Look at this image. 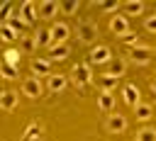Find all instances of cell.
<instances>
[{"label":"cell","mask_w":156,"mask_h":141,"mask_svg":"<svg viewBox=\"0 0 156 141\" xmlns=\"http://www.w3.org/2000/svg\"><path fill=\"white\" fill-rule=\"evenodd\" d=\"M49 32H51V46H56V44H66L68 34H71V27L66 22H56V24H51Z\"/></svg>","instance_id":"obj_5"},{"label":"cell","mask_w":156,"mask_h":141,"mask_svg":"<svg viewBox=\"0 0 156 141\" xmlns=\"http://www.w3.org/2000/svg\"><path fill=\"white\" fill-rule=\"evenodd\" d=\"M32 75L39 78V75H51V61L49 58H34L32 61Z\"/></svg>","instance_id":"obj_11"},{"label":"cell","mask_w":156,"mask_h":141,"mask_svg":"<svg viewBox=\"0 0 156 141\" xmlns=\"http://www.w3.org/2000/svg\"><path fill=\"white\" fill-rule=\"evenodd\" d=\"M66 85H68V75H49V83H46V88H49V92H54V95H58V92H63L66 90Z\"/></svg>","instance_id":"obj_12"},{"label":"cell","mask_w":156,"mask_h":141,"mask_svg":"<svg viewBox=\"0 0 156 141\" xmlns=\"http://www.w3.org/2000/svg\"><path fill=\"white\" fill-rule=\"evenodd\" d=\"M78 7H80V2H76V0H71V2H61V10H63L66 15H76Z\"/></svg>","instance_id":"obj_29"},{"label":"cell","mask_w":156,"mask_h":141,"mask_svg":"<svg viewBox=\"0 0 156 141\" xmlns=\"http://www.w3.org/2000/svg\"><path fill=\"white\" fill-rule=\"evenodd\" d=\"M34 46H37V44H34V39H32V36H24V49H27V51H32Z\"/></svg>","instance_id":"obj_33"},{"label":"cell","mask_w":156,"mask_h":141,"mask_svg":"<svg viewBox=\"0 0 156 141\" xmlns=\"http://www.w3.org/2000/svg\"><path fill=\"white\" fill-rule=\"evenodd\" d=\"M117 7H119L117 2H102V10L105 12H117Z\"/></svg>","instance_id":"obj_32"},{"label":"cell","mask_w":156,"mask_h":141,"mask_svg":"<svg viewBox=\"0 0 156 141\" xmlns=\"http://www.w3.org/2000/svg\"><path fill=\"white\" fill-rule=\"evenodd\" d=\"M136 141H156V129L151 126H144L136 131Z\"/></svg>","instance_id":"obj_24"},{"label":"cell","mask_w":156,"mask_h":141,"mask_svg":"<svg viewBox=\"0 0 156 141\" xmlns=\"http://www.w3.org/2000/svg\"><path fill=\"white\" fill-rule=\"evenodd\" d=\"M0 39H2V41H12V39H20V34H17L10 24H0Z\"/></svg>","instance_id":"obj_23"},{"label":"cell","mask_w":156,"mask_h":141,"mask_svg":"<svg viewBox=\"0 0 156 141\" xmlns=\"http://www.w3.org/2000/svg\"><path fill=\"white\" fill-rule=\"evenodd\" d=\"M12 12H15V5H12V2H2V5H0V19H2V24L12 17Z\"/></svg>","instance_id":"obj_27"},{"label":"cell","mask_w":156,"mask_h":141,"mask_svg":"<svg viewBox=\"0 0 156 141\" xmlns=\"http://www.w3.org/2000/svg\"><path fill=\"white\" fill-rule=\"evenodd\" d=\"M2 63L17 68V63H20V51H17V49H7V51L2 53Z\"/></svg>","instance_id":"obj_22"},{"label":"cell","mask_w":156,"mask_h":141,"mask_svg":"<svg viewBox=\"0 0 156 141\" xmlns=\"http://www.w3.org/2000/svg\"><path fill=\"white\" fill-rule=\"evenodd\" d=\"M0 107H2L5 112H12V109L17 107V92L2 90V92H0Z\"/></svg>","instance_id":"obj_14"},{"label":"cell","mask_w":156,"mask_h":141,"mask_svg":"<svg viewBox=\"0 0 156 141\" xmlns=\"http://www.w3.org/2000/svg\"><path fill=\"white\" fill-rule=\"evenodd\" d=\"M34 44L41 49V46H51V32L49 29H39L37 34H34Z\"/></svg>","instance_id":"obj_20"},{"label":"cell","mask_w":156,"mask_h":141,"mask_svg":"<svg viewBox=\"0 0 156 141\" xmlns=\"http://www.w3.org/2000/svg\"><path fill=\"white\" fill-rule=\"evenodd\" d=\"M68 53H71V46H68V44H56V46H49V61H63Z\"/></svg>","instance_id":"obj_15"},{"label":"cell","mask_w":156,"mask_h":141,"mask_svg":"<svg viewBox=\"0 0 156 141\" xmlns=\"http://www.w3.org/2000/svg\"><path fill=\"white\" fill-rule=\"evenodd\" d=\"M105 129H107L110 134H122V131L127 129V119H124L122 114H110L107 122H105Z\"/></svg>","instance_id":"obj_10"},{"label":"cell","mask_w":156,"mask_h":141,"mask_svg":"<svg viewBox=\"0 0 156 141\" xmlns=\"http://www.w3.org/2000/svg\"><path fill=\"white\" fill-rule=\"evenodd\" d=\"M20 17L24 19V24H32V22L39 17V5L32 2V0H24V2L20 5Z\"/></svg>","instance_id":"obj_8"},{"label":"cell","mask_w":156,"mask_h":141,"mask_svg":"<svg viewBox=\"0 0 156 141\" xmlns=\"http://www.w3.org/2000/svg\"><path fill=\"white\" fill-rule=\"evenodd\" d=\"M39 131H41V126H39V124H29V126L24 129V136H22L20 141H34V139L39 136Z\"/></svg>","instance_id":"obj_25"},{"label":"cell","mask_w":156,"mask_h":141,"mask_svg":"<svg viewBox=\"0 0 156 141\" xmlns=\"http://www.w3.org/2000/svg\"><path fill=\"white\" fill-rule=\"evenodd\" d=\"M58 10H61V2H56V0H44V2H39V17H41V19L56 17Z\"/></svg>","instance_id":"obj_9"},{"label":"cell","mask_w":156,"mask_h":141,"mask_svg":"<svg viewBox=\"0 0 156 141\" xmlns=\"http://www.w3.org/2000/svg\"><path fill=\"white\" fill-rule=\"evenodd\" d=\"M144 27H146V32H156V12H154L151 17H146V22H144Z\"/></svg>","instance_id":"obj_31"},{"label":"cell","mask_w":156,"mask_h":141,"mask_svg":"<svg viewBox=\"0 0 156 141\" xmlns=\"http://www.w3.org/2000/svg\"><path fill=\"white\" fill-rule=\"evenodd\" d=\"M110 61H112V51H110V46L98 44V46L90 49V56H88V63H90V66H95V63H110Z\"/></svg>","instance_id":"obj_3"},{"label":"cell","mask_w":156,"mask_h":141,"mask_svg":"<svg viewBox=\"0 0 156 141\" xmlns=\"http://www.w3.org/2000/svg\"><path fill=\"white\" fill-rule=\"evenodd\" d=\"M122 41H124V44H129V46H139V36H136L134 32L124 34V36H122Z\"/></svg>","instance_id":"obj_30"},{"label":"cell","mask_w":156,"mask_h":141,"mask_svg":"<svg viewBox=\"0 0 156 141\" xmlns=\"http://www.w3.org/2000/svg\"><path fill=\"white\" fill-rule=\"evenodd\" d=\"M139 95H141V92H139V88H136V85H132V83L122 88V97H124V102H127L129 107H136V105L141 102V100H139Z\"/></svg>","instance_id":"obj_13"},{"label":"cell","mask_w":156,"mask_h":141,"mask_svg":"<svg viewBox=\"0 0 156 141\" xmlns=\"http://www.w3.org/2000/svg\"><path fill=\"white\" fill-rule=\"evenodd\" d=\"M117 83H119V78H115V75H110V73H102V75H100V85H102L105 92H112V88H117Z\"/></svg>","instance_id":"obj_21"},{"label":"cell","mask_w":156,"mask_h":141,"mask_svg":"<svg viewBox=\"0 0 156 141\" xmlns=\"http://www.w3.org/2000/svg\"><path fill=\"white\" fill-rule=\"evenodd\" d=\"M5 24H10V27H12V29H15L17 34H20V32H22V29L27 27V24H24V19H22L20 15H12V17H10V19L5 22Z\"/></svg>","instance_id":"obj_26"},{"label":"cell","mask_w":156,"mask_h":141,"mask_svg":"<svg viewBox=\"0 0 156 141\" xmlns=\"http://www.w3.org/2000/svg\"><path fill=\"white\" fill-rule=\"evenodd\" d=\"M71 78L76 83V88H85L90 80H93V73H90V63H76L71 68Z\"/></svg>","instance_id":"obj_1"},{"label":"cell","mask_w":156,"mask_h":141,"mask_svg":"<svg viewBox=\"0 0 156 141\" xmlns=\"http://www.w3.org/2000/svg\"><path fill=\"white\" fill-rule=\"evenodd\" d=\"M151 90H154V92H156V78H154V80H151Z\"/></svg>","instance_id":"obj_34"},{"label":"cell","mask_w":156,"mask_h":141,"mask_svg":"<svg viewBox=\"0 0 156 141\" xmlns=\"http://www.w3.org/2000/svg\"><path fill=\"white\" fill-rule=\"evenodd\" d=\"M134 114H136V119L149 122V119L154 117V107H151V105H146V102H139V105L134 107Z\"/></svg>","instance_id":"obj_19"},{"label":"cell","mask_w":156,"mask_h":141,"mask_svg":"<svg viewBox=\"0 0 156 141\" xmlns=\"http://www.w3.org/2000/svg\"><path fill=\"white\" fill-rule=\"evenodd\" d=\"M76 34H78V39L83 44H93L98 39V24H93V22H78Z\"/></svg>","instance_id":"obj_2"},{"label":"cell","mask_w":156,"mask_h":141,"mask_svg":"<svg viewBox=\"0 0 156 141\" xmlns=\"http://www.w3.org/2000/svg\"><path fill=\"white\" fill-rule=\"evenodd\" d=\"M129 61L132 63H136V66H146L149 61H151V49L149 46H132V51H129Z\"/></svg>","instance_id":"obj_7"},{"label":"cell","mask_w":156,"mask_h":141,"mask_svg":"<svg viewBox=\"0 0 156 141\" xmlns=\"http://www.w3.org/2000/svg\"><path fill=\"white\" fill-rule=\"evenodd\" d=\"M0 73H2V78H7V80L17 78V68H15V66H7V63L0 66Z\"/></svg>","instance_id":"obj_28"},{"label":"cell","mask_w":156,"mask_h":141,"mask_svg":"<svg viewBox=\"0 0 156 141\" xmlns=\"http://www.w3.org/2000/svg\"><path fill=\"white\" fill-rule=\"evenodd\" d=\"M98 107H100L102 112H112V109H115V95L102 90V92L98 95Z\"/></svg>","instance_id":"obj_17"},{"label":"cell","mask_w":156,"mask_h":141,"mask_svg":"<svg viewBox=\"0 0 156 141\" xmlns=\"http://www.w3.org/2000/svg\"><path fill=\"white\" fill-rule=\"evenodd\" d=\"M122 10H124V17H139L144 12V2L141 0H129V2L122 5Z\"/></svg>","instance_id":"obj_16"},{"label":"cell","mask_w":156,"mask_h":141,"mask_svg":"<svg viewBox=\"0 0 156 141\" xmlns=\"http://www.w3.org/2000/svg\"><path fill=\"white\" fill-rule=\"evenodd\" d=\"M110 32L122 39L124 34H129V19H127L122 12H115V15L110 17Z\"/></svg>","instance_id":"obj_4"},{"label":"cell","mask_w":156,"mask_h":141,"mask_svg":"<svg viewBox=\"0 0 156 141\" xmlns=\"http://www.w3.org/2000/svg\"><path fill=\"white\" fill-rule=\"evenodd\" d=\"M22 92L27 95V97H39L41 92H44V85H41V80L39 78H34V75H29V78H24L22 80Z\"/></svg>","instance_id":"obj_6"},{"label":"cell","mask_w":156,"mask_h":141,"mask_svg":"<svg viewBox=\"0 0 156 141\" xmlns=\"http://www.w3.org/2000/svg\"><path fill=\"white\" fill-rule=\"evenodd\" d=\"M110 75H115V78H122L124 73H127V61L124 58H112L110 61V70H107Z\"/></svg>","instance_id":"obj_18"}]
</instances>
